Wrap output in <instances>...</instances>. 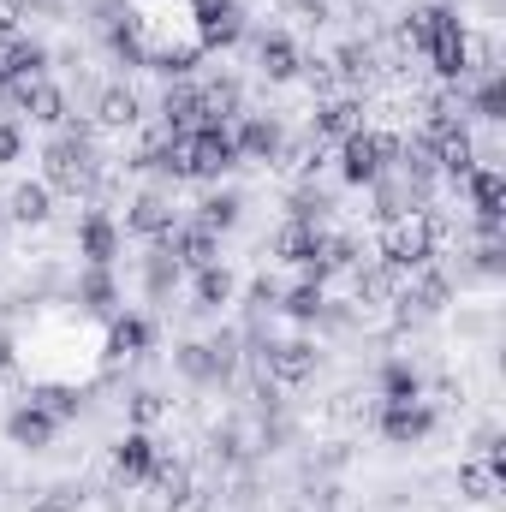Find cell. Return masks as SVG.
Here are the masks:
<instances>
[{"label": "cell", "instance_id": "6da1fadb", "mask_svg": "<svg viewBox=\"0 0 506 512\" xmlns=\"http://www.w3.org/2000/svg\"><path fill=\"white\" fill-rule=\"evenodd\" d=\"M447 233H453L447 215H429V209H417V215H393L387 233H381V262L399 268V274H411V268L435 262V245H441Z\"/></svg>", "mask_w": 506, "mask_h": 512}, {"label": "cell", "instance_id": "7a4b0ae2", "mask_svg": "<svg viewBox=\"0 0 506 512\" xmlns=\"http://www.w3.org/2000/svg\"><path fill=\"white\" fill-rule=\"evenodd\" d=\"M42 167H48V191H72V197H84L90 185H96V155H90V137H54L48 149H42Z\"/></svg>", "mask_w": 506, "mask_h": 512}, {"label": "cell", "instance_id": "3957f363", "mask_svg": "<svg viewBox=\"0 0 506 512\" xmlns=\"http://www.w3.org/2000/svg\"><path fill=\"white\" fill-rule=\"evenodd\" d=\"M185 143H191V179H221L239 167V143L227 126H197Z\"/></svg>", "mask_w": 506, "mask_h": 512}, {"label": "cell", "instance_id": "277c9868", "mask_svg": "<svg viewBox=\"0 0 506 512\" xmlns=\"http://www.w3.org/2000/svg\"><path fill=\"white\" fill-rule=\"evenodd\" d=\"M381 435L393 441V447H417L429 429H435V411L423 405V399H381Z\"/></svg>", "mask_w": 506, "mask_h": 512}, {"label": "cell", "instance_id": "5b68a950", "mask_svg": "<svg viewBox=\"0 0 506 512\" xmlns=\"http://www.w3.org/2000/svg\"><path fill=\"white\" fill-rule=\"evenodd\" d=\"M262 376L280 387H298L316 376V346L310 340H280V346H262Z\"/></svg>", "mask_w": 506, "mask_h": 512}, {"label": "cell", "instance_id": "8992f818", "mask_svg": "<svg viewBox=\"0 0 506 512\" xmlns=\"http://www.w3.org/2000/svg\"><path fill=\"white\" fill-rule=\"evenodd\" d=\"M340 179H346V185H376V179H387L376 131H352V137L340 143Z\"/></svg>", "mask_w": 506, "mask_h": 512}, {"label": "cell", "instance_id": "52a82bcc", "mask_svg": "<svg viewBox=\"0 0 506 512\" xmlns=\"http://www.w3.org/2000/svg\"><path fill=\"white\" fill-rule=\"evenodd\" d=\"M423 54H429V66H435V78L459 84V78H465V18H459V12H447Z\"/></svg>", "mask_w": 506, "mask_h": 512}, {"label": "cell", "instance_id": "ba28073f", "mask_svg": "<svg viewBox=\"0 0 506 512\" xmlns=\"http://www.w3.org/2000/svg\"><path fill=\"white\" fill-rule=\"evenodd\" d=\"M447 298H453V280H447L435 262L411 268V274H405V286H399V304H417V316H435V310H447Z\"/></svg>", "mask_w": 506, "mask_h": 512}, {"label": "cell", "instance_id": "9c48e42d", "mask_svg": "<svg viewBox=\"0 0 506 512\" xmlns=\"http://www.w3.org/2000/svg\"><path fill=\"white\" fill-rule=\"evenodd\" d=\"M6 435H12V447H30V453H42V447H54V435H60V417L48 411V405H18L12 417H6Z\"/></svg>", "mask_w": 506, "mask_h": 512}, {"label": "cell", "instance_id": "30bf717a", "mask_svg": "<svg viewBox=\"0 0 506 512\" xmlns=\"http://www.w3.org/2000/svg\"><path fill=\"white\" fill-rule=\"evenodd\" d=\"M42 66H48V48H42V42H30V36H0V84H6V90L42 78Z\"/></svg>", "mask_w": 506, "mask_h": 512}, {"label": "cell", "instance_id": "8fae6325", "mask_svg": "<svg viewBox=\"0 0 506 512\" xmlns=\"http://www.w3.org/2000/svg\"><path fill=\"white\" fill-rule=\"evenodd\" d=\"M167 256L179 262V268H215L221 262V233H209V227H173L167 233Z\"/></svg>", "mask_w": 506, "mask_h": 512}, {"label": "cell", "instance_id": "7c38bea8", "mask_svg": "<svg viewBox=\"0 0 506 512\" xmlns=\"http://www.w3.org/2000/svg\"><path fill=\"white\" fill-rule=\"evenodd\" d=\"M126 227L143 233V239H167L173 233V197L167 191H137L126 209Z\"/></svg>", "mask_w": 506, "mask_h": 512}, {"label": "cell", "instance_id": "4fadbf2b", "mask_svg": "<svg viewBox=\"0 0 506 512\" xmlns=\"http://www.w3.org/2000/svg\"><path fill=\"white\" fill-rule=\"evenodd\" d=\"M12 102H18L36 126H60V120H66V96H60V84H48V78L12 84Z\"/></svg>", "mask_w": 506, "mask_h": 512}, {"label": "cell", "instance_id": "5bb4252c", "mask_svg": "<svg viewBox=\"0 0 506 512\" xmlns=\"http://www.w3.org/2000/svg\"><path fill=\"white\" fill-rule=\"evenodd\" d=\"M197 12H203V42L209 48H233L245 36V6L239 0H197Z\"/></svg>", "mask_w": 506, "mask_h": 512}, {"label": "cell", "instance_id": "9a60e30c", "mask_svg": "<svg viewBox=\"0 0 506 512\" xmlns=\"http://www.w3.org/2000/svg\"><path fill=\"white\" fill-rule=\"evenodd\" d=\"M155 441L143 435V429H131V435H120L114 441V477L120 483H149V471H155Z\"/></svg>", "mask_w": 506, "mask_h": 512}, {"label": "cell", "instance_id": "2e32d148", "mask_svg": "<svg viewBox=\"0 0 506 512\" xmlns=\"http://www.w3.org/2000/svg\"><path fill=\"white\" fill-rule=\"evenodd\" d=\"M6 215H12L18 227H42V221L54 215V191H48L42 179H24V185H12V197H6Z\"/></svg>", "mask_w": 506, "mask_h": 512}, {"label": "cell", "instance_id": "e0dca14e", "mask_svg": "<svg viewBox=\"0 0 506 512\" xmlns=\"http://www.w3.org/2000/svg\"><path fill=\"white\" fill-rule=\"evenodd\" d=\"M399 286H405V274H399V268H387L381 256L358 268V304H370V310H381V304H399Z\"/></svg>", "mask_w": 506, "mask_h": 512}, {"label": "cell", "instance_id": "ac0fdd59", "mask_svg": "<svg viewBox=\"0 0 506 512\" xmlns=\"http://www.w3.org/2000/svg\"><path fill=\"white\" fill-rule=\"evenodd\" d=\"M256 72L268 78V84H286V78H298V48H292V36H262L256 42Z\"/></svg>", "mask_w": 506, "mask_h": 512}, {"label": "cell", "instance_id": "d6986e66", "mask_svg": "<svg viewBox=\"0 0 506 512\" xmlns=\"http://www.w3.org/2000/svg\"><path fill=\"white\" fill-rule=\"evenodd\" d=\"M78 251L90 268H108L114 256H120V233H114V221L108 215H84V227H78Z\"/></svg>", "mask_w": 506, "mask_h": 512}, {"label": "cell", "instance_id": "ffe728a7", "mask_svg": "<svg viewBox=\"0 0 506 512\" xmlns=\"http://www.w3.org/2000/svg\"><path fill=\"white\" fill-rule=\"evenodd\" d=\"M435 167H441L447 179H471V167H477V143H471L465 120H459V126L435 143Z\"/></svg>", "mask_w": 506, "mask_h": 512}, {"label": "cell", "instance_id": "44dd1931", "mask_svg": "<svg viewBox=\"0 0 506 512\" xmlns=\"http://www.w3.org/2000/svg\"><path fill=\"white\" fill-rule=\"evenodd\" d=\"M352 131H364V108L352 102V96H334V102H322L316 108V126H310V137H352Z\"/></svg>", "mask_w": 506, "mask_h": 512}, {"label": "cell", "instance_id": "7402d4cb", "mask_svg": "<svg viewBox=\"0 0 506 512\" xmlns=\"http://www.w3.org/2000/svg\"><path fill=\"white\" fill-rule=\"evenodd\" d=\"M161 126H167V137H185V131L203 126V102H197L191 84H179V90L161 96Z\"/></svg>", "mask_w": 506, "mask_h": 512}, {"label": "cell", "instance_id": "603a6c76", "mask_svg": "<svg viewBox=\"0 0 506 512\" xmlns=\"http://www.w3.org/2000/svg\"><path fill=\"white\" fill-rule=\"evenodd\" d=\"M316 245H322V227H310V221H286V227L274 233V256L292 262V268H310Z\"/></svg>", "mask_w": 506, "mask_h": 512}, {"label": "cell", "instance_id": "cb8c5ba5", "mask_svg": "<svg viewBox=\"0 0 506 512\" xmlns=\"http://www.w3.org/2000/svg\"><path fill=\"white\" fill-rule=\"evenodd\" d=\"M346 268H358V239L322 233V245H316V256H310V280H328V274H346Z\"/></svg>", "mask_w": 506, "mask_h": 512}, {"label": "cell", "instance_id": "d4e9b609", "mask_svg": "<svg viewBox=\"0 0 506 512\" xmlns=\"http://www.w3.org/2000/svg\"><path fill=\"white\" fill-rule=\"evenodd\" d=\"M233 143H239V161H274V155H280V126L262 120V114H251L245 126L233 131Z\"/></svg>", "mask_w": 506, "mask_h": 512}, {"label": "cell", "instance_id": "484cf974", "mask_svg": "<svg viewBox=\"0 0 506 512\" xmlns=\"http://www.w3.org/2000/svg\"><path fill=\"white\" fill-rule=\"evenodd\" d=\"M471 209H477V221H501V209H506L501 167H471Z\"/></svg>", "mask_w": 506, "mask_h": 512}, {"label": "cell", "instance_id": "4316f807", "mask_svg": "<svg viewBox=\"0 0 506 512\" xmlns=\"http://www.w3.org/2000/svg\"><path fill=\"white\" fill-rule=\"evenodd\" d=\"M197 102H203V126H227V120H239V108H245V96H239V84H233V78L203 84V90H197Z\"/></svg>", "mask_w": 506, "mask_h": 512}, {"label": "cell", "instance_id": "83f0119b", "mask_svg": "<svg viewBox=\"0 0 506 512\" xmlns=\"http://www.w3.org/2000/svg\"><path fill=\"white\" fill-rule=\"evenodd\" d=\"M239 215H245V197H239V191H209V197L197 203V227H209V233L239 227Z\"/></svg>", "mask_w": 506, "mask_h": 512}, {"label": "cell", "instance_id": "f1b7e54d", "mask_svg": "<svg viewBox=\"0 0 506 512\" xmlns=\"http://www.w3.org/2000/svg\"><path fill=\"white\" fill-rule=\"evenodd\" d=\"M501 477H506V471H501V465H489L483 453L459 465V489H465V501H495V495H501Z\"/></svg>", "mask_w": 506, "mask_h": 512}, {"label": "cell", "instance_id": "f546056e", "mask_svg": "<svg viewBox=\"0 0 506 512\" xmlns=\"http://www.w3.org/2000/svg\"><path fill=\"white\" fill-rule=\"evenodd\" d=\"M221 447H227L233 459H256V453L268 447V423H262V417H233V423L221 429Z\"/></svg>", "mask_w": 506, "mask_h": 512}, {"label": "cell", "instance_id": "4dcf8cb0", "mask_svg": "<svg viewBox=\"0 0 506 512\" xmlns=\"http://www.w3.org/2000/svg\"><path fill=\"white\" fill-rule=\"evenodd\" d=\"M149 489H155L167 507H185V501H191V471H185L179 459H155V471H149Z\"/></svg>", "mask_w": 506, "mask_h": 512}, {"label": "cell", "instance_id": "1f68e13d", "mask_svg": "<svg viewBox=\"0 0 506 512\" xmlns=\"http://www.w3.org/2000/svg\"><path fill=\"white\" fill-rule=\"evenodd\" d=\"M137 90H126V84H114V90H102V102H96V120L108 131H126V126H137Z\"/></svg>", "mask_w": 506, "mask_h": 512}, {"label": "cell", "instance_id": "d6a6232c", "mask_svg": "<svg viewBox=\"0 0 506 512\" xmlns=\"http://www.w3.org/2000/svg\"><path fill=\"white\" fill-rule=\"evenodd\" d=\"M328 66H334L340 78H352V84H370V78H376V48H370V42H346Z\"/></svg>", "mask_w": 506, "mask_h": 512}, {"label": "cell", "instance_id": "836d02e7", "mask_svg": "<svg viewBox=\"0 0 506 512\" xmlns=\"http://www.w3.org/2000/svg\"><path fill=\"white\" fill-rule=\"evenodd\" d=\"M143 346H149V322L143 316H120L108 328V358H137Z\"/></svg>", "mask_w": 506, "mask_h": 512}, {"label": "cell", "instance_id": "e575fe53", "mask_svg": "<svg viewBox=\"0 0 506 512\" xmlns=\"http://www.w3.org/2000/svg\"><path fill=\"white\" fill-rule=\"evenodd\" d=\"M286 316H298V322H316L322 310H328V298H322V280H304V286H292L286 298H274Z\"/></svg>", "mask_w": 506, "mask_h": 512}, {"label": "cell", "instance_id": "d590c367", "mask_svg": "<svg viewBox=\"0 0 506 512\" xmlns=\"http://www.w3.org/2000/svg\"><path fill=\"white\" fill-rule=\"evenodd\" d=\"M233 298V274L215 262V268H197V310H221Z\"/></svg>", "mask_w": 506, "mask_h": 512}, {"label": "cell", "instance_id": "8d00e7d4", "mask_svg": "<svg viewBox=\"0 0 506 512\" xmlns=\"http://www.w3.org/2000/svg\"><path fill=\"white\" fill-rule=\"evenodd\" d=\"M179 274H185V268H179V262L167 256V245H161V251L143 262V286H149V298H167V292L179 286Z\"/></svg>", "mask_w": 506, "mask_h": 512}, {"label": "cell", "instance_id": "74e56055", "mask_svg": "<svg viewBox=\"0 0 506 512\" xmlns=\"http://www.w3.org/2000/svg\"><path fill=\"white\" fill-rule=\"evenodd\" d=\"M78 298H84L90 310H114V304H120V286H114L108 268H90V274L78 280Z\"/></svg>", "mask_w": 506, "mask_h": 512}, {"label": "cell", "instance_id": "f35d334b", "mask_svg": "<svg viewBox=\"0 0 506 512\" xmlns=\"http://www.w3.org/2000/svg\"><path fill=\"white\" fill-rule=\"evenodd\" d=\"M179 370H185L191 382H221V364H215V346H203V340H191V346H179Z\"/></svg>", "mask_w": 506, "mask_h": 512}, {"label": "cell", "instance_id": "ab89813d", "mask_svg": "<svg viewBox=\"0 0 506 512\" xmlns=\"http://www.w3.org/2000/svg\"><path fill=\"white\" fill-rule=\"evenodd\" d=\"M417 393H423V382H417V370H411V364H399V358H393V364L381 370V399H417Z\"/></svg>", "mask_w": 506, "mask_h": 512}, {"label": "cell", "instance_id": "60d3db41", "mask_svg": "<svg viewBox=\"0 0 506 512\" xmlns=\"http://www.w3.org/2000/svg\"><path fill=\"white\" fill-rule=\"evenodd\" d=\"M471 108H477L483 120H506V78H495V72H489V78L477 84V96H471Z\"/></svg>", "mask_w": 506, "mask_h": 512}, {"label": "cell", "instance_id": "b9f144b4", "mask_svg": "<svg viewBox=\"0 0 506 512\" xmlns=\"http://www.w3.org/2000/svg\"><path fill=\"white\" fill-rule=\"evenodd\" d=\"M126 411H131V423H137V429H149V423H155V417L167 411V399H161L155 387H137V393L126 399Z\"/></svg>", "mask_w": 506, "mask_h": 512}, {"label": "cell", "instance_id": "7bdbcfd3", "mask_svg": "<svg viewBox=\"0 0 506 512\" xmlns=\"http://www.w3.org/2000/svg\"><path fill=\"white\" fill-rule=\"evenodd\" d=\"M322 215H328V197H322V191H298V197H292V221H310V227H316Z\"/></svg>", "mask_w": 506, "mask_h": 512}, {"label": "cell", "instance_id": "ee69618b", "mask_svg": "<svg viewBox=\"0 0 506 512\" xmlns=\"http://www.w3.org/2000/svg\"><path fill=\"white\" fill-rule=\"evenodd\" d=\"M36 405H48L54 417H78V393H72V387H48Z\"/></svg>", "mask_w": 506, "mask_h": 512}, {"label": "cell", "instance_id": "f6af8a7d", "mask_svg": "<svg viewBox=\"0 0 506 512\" xmlns=\"http://www.w3.org/2000/svg\"><path fill=\"white\" fill-rule=\"evenodd\" d=\"M298 72H304L316 90H334V66H328V60H298Z\"/></svg>", "mask_w": 506, "mask_h": 512}, {"label": "cell", "instance_id": "bcb514c9", "mask_svg": "<svg viewBox=\"0 0 506 512\" xmlns=\"http://www.w3.org/2000/svg\"><path fill=\"white\" fill-rule=\"evenodd\" d=\"M24 12H30V0H0V36H12Z\"/></svg>", "mask_w": 506, "mask_h": 512}, {"label": "cell", "instance_id": "7dc6e473", "mask_svg": "<svg viewBox=\"0 0 506 512\" xmlns=\"http://www.w3.org/2000/svg\"><path fill=\"white\" fill-rule=\"evenodd\" d=\"M292 12H298V24H328V6L322 0H292Z\"/></svg>", "mask_w": 506, "mask_h": 512}, {"label": "cell", "instance_id": "c3c4849f", "mask_svg": "<svg viewBox=\"0 0 506 512\" xmlns=\"http://www.w3.org/2000/svg\"><path fill=\"white\" fill-rule=\"evenodd\" d=\"M18 149H24L18 126H0V167H6V161H18Z\"/></svg>", "mask_w": 506, "mask_h": 512}, {"label": "cell", "instance_id": "681fc988", "mask_svg": "<svg viewBox=\"0 0 506 512\" xmlns=\"http://www.w3.org/2000/svg\"><path fill=\"white\" fill-rule=\"evenodd\" d=\"M12 376H18V346L0 340V382H12Z\"/></svg>", "mask_w": 506, "mask_h": 512}, {"label": "cell", "instance_id": "f907efd6", "mask_svg": "<svg viewBox=\"0 0 506 512\" xmlns=\"http://www.w3.org/2000/svg\"><path fill=\"white\" fill-rule=\"evenodd\" d=\"M0 239H6V221H0Z\"/></svg>", "mask_w": 506, "mask_h": 512}]
</instances>
